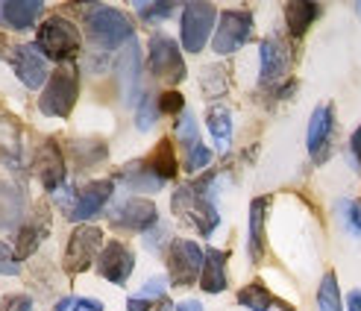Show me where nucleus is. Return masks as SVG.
<instances>
[{
  "instance_id": "a18cd8bd",
  "label": "nucleus",
  "mask_w": 361,
  "mask_h": 311,
  "mask_svg": "<svg viewBox=\"0 0 361 311\" xmlns=\"http://www.w3.org/2000/svg\"><path fill=\"white\" fill-rule=\"evenodd\" d=\"M176 311H203V305L197 303V300H188V303H183V305H176Z\"/></svg>"
},
{
  "instance_id": "37998d69",
  "label": "nucleus",
  "mask_w": 361,
  "mask_h": 311,
  "mask_svg": "<svg viewBox=\"0 0 361 311\" xmlns=\"http://www.w3.org/2000/svg\"><path fill=\"white\" fill-rule=\"evenodd\" d=\"M350 156H353V161H355V168L361 171V126L350 135Z\"/></svg>"
},
{
  "instance_id": "49530a36",
  "label": "nucleus",
  "mask_w": 361,
  "mask_h": 311,
  "mask_svg": "<svg viewBox=\"0 0 361 311\" xmlns=\"http://www.w3.org/2000/svg\"><path fill=\"white\" fill-rule=\"evenodd\" d=\"M9 53H12V47H9V39H6L4 32H0V59H4V56H9Z\"/></svg>"
},
{
  "instance_id": "f3484780",
  "label": "nucleus",
  "mask_w": 361,
  "mask_h": 311,
  "mask_svg": "<svg viewBox=\"0 0 361 311\" xmlns=\"http://www.w3.org/2000/svg\"><path fill=\"white\" fill-rule=\"evenodd\" d=\"M42 15H44L42 0H6V4H0V27L24 32L39 21Z\"/></svg>"
},
{
  "instance_id": "b1692460",
  "label": "nucleus",
  "mask_w": 361,
  "mask_h": 311,
  "mask_svg": "<svg viewBox=\"0 0 361 311\" xmlns=\"http://www.w3.org/2000/svg\"><path fill=\"white\" fill-rule=\"evenodd\" d=\"M206 126H209V135L214 141V147H218V153H226L232 144V112L226 106H209Z\"/></svg>"
},
{
  "instance_id": "4be33fe9",
  "label": "nucleus",
  "mask_w": 361,
  "mask_h": 311,
  "mask_svg": "<svg viewBox=\"0 0 361 311\" xmlns=\"http://www.w3.org/2000/svg\"><path fill=\"white\" fill-rule=\"evenodd\" d=\"M0 159H6L12 168L24 161V141H21V126L12 115H0Z\"/></svg>"
},
{
  "instance_id": "f8f14e48",
  "label": "nucleus",
  "mask_w": 361,
  "mask_h": 311,
  "mask_svg": "<svg viewBox=\"0 0 361 311\" xmlns=\"http://www.w3.org/2000/svg\"><path fill=\"white\" fill-rule=\"evenodd\" d=\"M332 141H335V106L320 103L314 115L309 118V130H305V147L314 164H323L332 156Z\"/></svg>"
},
{
  "instance_id": "aec40b11",
  "label": "nucleus",
  "mask_w": 361,
  "mask_h": 311,
  "mask_svg": "<svg viewBox=\"0 0 361 311\" xmlns=\"http://www.w3.org/2000/svg\"><path fill=\"white\" fill-rule=\"evenodd\" d=\"M323 6L314 4V0H291V4H285V27H288V35H291L294 42H300L305 32L312 30V24L320 18Z\"/></svg>"
},
{
  "instance_id": "2eb2a0df",
  "label": "nucleus",
  "mask_w": 361,
  "mask_h": 311,
  "mask_svg": "<svg viewBox=\"0 0 361 311\" xmlns=\"http://www.w3.org/2000/svg\"><path fill=\"white\" fill-rule=\"evenodd\" d=\"M9 62H12V71L15 77L21 80V85L27 88H42L47 85V59L39 53L35 44H15L12 53H9Z\"/></svg>"
},
{
  "instance_id": "cd10ccee",
  "label": "nucleus",
  "mask_w": 361,
  "mask_h": 311,
  "mask_svg": "<svg viewBox=\"0 0 361 311\" xmlns=\"http://www.w3.org/2000/svg\"><path fill=\"white\" fill-rule=\"evenodd\" d=\"M279 300L264 288V282H250L238 291V305L247 311H270Z\"/></svg>"
},
{
  "instance_id": "7c9ffc66",
  "label": "nucleus",
  "mask_w": 361,
  "mask_h": 311,
  "mask_svg": "<svg viewBox=\"0 0 361 311\" xmlns=\"http://www.w3.org/2000/svg\"><path fill=\"white\" fill-rule=\"evenodd\" d=\"M161 118L159 112V97L153 94V91H144L141 100H138V109H135V126L141 133H147L156 126V121Z\"/></svg>"
},
{
  "instance_id": "79ce46f5",
  "label": "nucleus",
  "mask_w": 361,
  "mask_h": 311,
  "mask_svg": "<svg viewBox=\"0 0 361 311\" xmlns=\"http://www.w3.org/2000/svg\"><path fill=\"white\" fill-rule=\"evenodd\" d=\"M32 308V300L24 297V294H15V297H6L0 303V311H30Z\"/></svg>"
},
{
  "instance_id": "a211bd4d",
  "label": "nucleus",
  "mask_w": 361,
  "mask_h": 311,
  "mask_svg": "<svg viewBox=\"0 0 361 311\" xmlns=\"http://www.w3.org/2000/svg\"><path fill=\"white\" fill-rule=\"evenodd\" d=\"M270 200L267 194L264 197H256L250 203V232H247V255L252 264H259L264 259V226H267V212H270Z\"/></svg>"
},
{
  "instance_id": "a19ab883",
  "label": "nucleus",
  "mask_w": 361,
  "mask_h": 311,
  "mask_svg": "<svg viewBox=\"0 0 361 311\" xmlns=\"http://www.w3.org/2000/svg\"><path fill=\"white\" fill-rule=\"evenodd\" d=\"M165 288H168V279H153V282H147L135 297H141V300H161L165 297Z\"/></svg>"
},
{
  "instance_id": "bb28decb",
  "label": "nucleus",
  "mask_w": 361,
  "mask_h": 311,
  "mask_svg": "<svg viewBox=\"0 0 361 311\" xmlns=\"http://www.w3.org/2000/svg\"><path fill=\"white\" fill-rule=\"evenodd\" d=\"M147 164H150V171L161 179V182H171L173 176H176V150H173V144H171V138H161L156 147L150 150V156H147Z\"/></svg>"
},
{
  "instance_id": "f03ea898",
  "label": "nucleus",
  "mask_w": 361,
  "mask_h": 311,
  "mask_svg": "<svg viewBox=\"0 0 361 311\" xmlns=\"http://www.w3.org/2000/svg\"><path fill=\"white\" fill-rule=\"evenodd\" d=\"M35 47L44 59H53L59 65H74V59L82 50V35L77 30V24L65 15H50L47 21L35 32Z\"/></svg>"
},
{
  "instance_id": "f704fd0d",
  "label": "nucleus",
  "mask_w": 361,
  "mask_h": 311,
  "mask_svg": "<svg viewBox=\"0 0 361 311\" xmlns=\"http://www.w3.org/2000/svg\"><path fill=\"white\" fill-rule=\"evenodd\" d=\"M209 164H212V150L206 144H197L194 150H188V159H185L188 173H203V171H209Z\"/></svg>"
},
{
  "instance_id": "7ed1b4c3",
  "label": "nucleus",
  "mask_w": 361,
  "mask_h": 311,
  "mask_svg": "<svg viewBox=\"0 0 361 311\" xmlns=\"http://www.w3.org/2000/svg\"><path fill=\"white\" fill-rule=\"evenodd\" d=\"M80 12L85 15V27L92 42L103 50H115L135 42V27L121 9L106 6V4H92V6H80Z\"/></svg>"
},
{
  "instance_id": "5701e85b",
  "label": "nucleus",
  "mask_w": 361,
  "mask_h": 311,
  "mask_svg": "<svg viewBox=\"0 0 361 311\" xmlns=\"http://www.w3.org/2000/svg\"><path fill=\"white\" fill-rule=\"evenodd\" d=\"M24 194L18 185H9V182H0V229H12L21 224L24 217Z\"/></svg>"
},
{
  "instance_id": "c03bdc74",
  "label": "nucleus",
  "mask_w": 361,
  "mask_h": 311,
  "mask_svg": "<svg viewBox=\"0 0 361 311\" xmlns=\"http://www.w3.org/2000/svg\"><path fill=\"white\" fill-rule=\"evenodd\" d=\"M347 311H361V291H350V297H347Z\"/></svg>"
},
{
  "instance_id": "ea45409f",
  "label": "nucleus",
  "mask_w": 361,
  "mask_h": 311,
  "mask_svg": "<svg viewBox=\"0 0 361 311\" xmlns=\"http://www.w3.org/2000/svg\"><path fill=\"white\" fill-rule=\"evenodd\" d=\"M344 217H347L350 232L361 238V200H347L344 203Z\"/></svg>"
},
{
  "instance_id": "6ab92c4d",
  "label": "nucleus",
  "mask_w": 361,
  "mask_h": 311,
  "mask_svg": "<svg viewBox=\"0 0 361 311\" xmlns=\"http://www.w3.org/2000/svg\"><path fill=\"white\" fill-rule=\"evenodd\" d=\"M226 262H229L226 250L206 247V262H203V273H200V288L206 294H224L226 291V285H229Z\"/></svg>"
},
{
  "instance_id": "dca6fc26",
  "label": "nucleus",
  "mask_w": 361,
  "mask_h": 311,
  "mask_svg": "<svg viewBox=\"0 0 361 311\" xmlns=\"http://www.w3.org/2000/svg\"><path fill=\"white\" fill-rule=\"evenodd\" d=\"M133 267H135V252L130 247H126L123 241H106L100 259H97V273L106 282L126 285Z\"/></svg>"
},
{
  "instance_id": "72a5a7b5",
  "label": "nucleus",
  "mask_w": 361,
  "mask_h": 311,
  "mask_svg": "<svg viewBox=\"0 0 361 311\" xmlns=\"http://www.w3.org/2000/svg\"><path fill=\"white\" fill-rule=\"evenodd\" d=\"M176 138H179V144H185L188 150H194L197 144H200V130H197V121L191 112H183L176 118Z\"/></svg>"
},
{
  "instance_id": "412c9836",
  "label": "nucleus",
  "mask_w": 361,
  "mask_h": 311,
  "mask_svg": "<svg viewBox=\"0 0 361 311\" xmlns=\"http://www.w3.org/2000/svg\"><path fill=\"white\" fill-rule=\"evenodd\" d=\"M118 71H121V88H123V100L126 103H133L138 97V80L144 74V68H141V50L138 44H126V53L118 59ZM141 100V97H138Z\"/></svg>"
},
{
  "instance_id": "393cba45",
  "label": "nucleus",
  "mask_w": 361,
  "mask_h": 311,
  "mask_svg": "<svg viewBox=\"0 0 361 311\" xmlns=\"http://www.w3.org/2000/svg\"><path fill=\"white\" fill-rule=\"evenodd\" d=\"M121 176H123V182H126V185H130L133 191H150V194H156V191L165 188V182H161V179L150 171L147 159L130 161V164H126V168L121 171Z\"/></svg>"
},
{
  "instance_id": "473e14b6",
  "label": "nucleus",
  "mask_w": 361,
  "mask_h": 311,
  "mask_svg": "<svg viewBox=\"0 0 361 311\" xmlns=\"http://www.w3.org/2000/svg\"><path fill=\"white\" fill-rule=\"evenodd\" d=\"M133 9L141 15V21L161 24V21H168V18H171L179 6H176V4H159V0H150V4H133Z\"/></svg>"
},
{
  "instance_id": "e433bc0d",
  "label": "nucleus",
  "mask_w": 361,
  "mask_h": 311,
  "mask_svg": "<svg viewBox=\"0 0 361 311\" xmlns=\"http://www.w3.org/2000/svg\"><path fill=\"white\" fill-rule=\"evenodd\" d=\"M159 112L161 115H183L185 112V100L179 91H161L159 94Z\"/></svg>"
},
{
  "instance_id": "c9c22d12",
  "label": "nucleus",
  "mask_w": 361,
  "mask_h": 311,
  "mask_svg": "<svg viewBox=\"0 0 361 311\" xmlns=\"http://www.w3.org/2000/svg\"><path fill=\"white\" fill-rule=\"evenodd\" d=\"M53 311H103V303H97L92 297H65L56 303Z\"/></svg>"
},
{
  "instance_id": "2f4dec72",
  "label": "nucleus",
  "mask_w": 361,
  "mask_h": 311,
  "mask_svg": "<svg viewBox=\"0 0 361 311\" xmlns=\"http://www.w3.org/2000/svg\"><path fill=\"white\" fill-rule=\"evenodd\" d=\"M74 153L80 159V164H77L80 171L82 168H92V164H97V161L106 159V147H103V144L100 141H88V138H77L74 141Z\"/></svg>"
},
{
  "instance_id": "423d86ee",
  "label": "nucleus",
  "mask_w": 361,
  "mask_h": 311,
  "mask_svg": "<svg viewBox=\"0 0 361 311\" xmlns=\"http://www.w3.org/2000/svg\"><path fill=\"white\" fill-rule=\"evenodd\" d=\"M218 9L212 4H185L183 6V21H179V39L188 53H200L209 39H214V24H218Z\"/></svg>"
},
{
  "instance_id": "6e6552de",
  "label": "nucleus",
  "mask_w": 361,
  "mask_h": 311,
  "mask_svg": "<svg viewBox=\"0 0 361 311\" xmlns=\"http://www.w3.org/2000/svg\"><path fill=\"white\" fill-rule=\"evenodd\" d=\"M147 53H150V74L161 83L168 85H176L185 80V59H183V50H179V44L173 39H168V35H150L147 42Z\"/></svg>"
},
{
  "instance_id": "ddd939ff",
  "label": "nucleus",
  "mask_w": 361,
  "mask_h": 311,
  "mask_svg": "<svg viewBox=\"0 0 361 311\" xmlns=\"http://www.w3.org/2000/svg\"><path fill=\"white\" fill-rule=\"evenodd\" d=\"M32 176L39 179L47 191L65 188V176H68L65 156H62V147L53 138L42 141V147L35 150V156H32Z\"/></svg>"
},
{
  "instance_id": "c756f323",
  "label": "nucleus",
  "mask_w": 361,
  "mask_h": 311,
  "mask_svg": "<svg viewBox=\"0 0 361 311\" xmlns=\"http://www.w3.org/2000/svg\"><path fill=\"white\" fill-rule=\"evenodd\" d=\"M200 88H203V94L209 100L224 97L229 91V71H226V65H206L203 77H200Z\"/></svg>"
},
{
  "instance_id": "20e7f679",
  "label": "nucleus",
  "mask_w": 361,
  "mask_h": 311,
  "mask_svg": "<svg viewBox=\"0 0 361 311\" xmlns=\"http://www.w3.org/2000/svg\"><path fill=\"white\" fill-rule=\"evenodd\" d=\"M77 97H80L77 65H59L39 97V112L47 118H68L71 109L77 106Z\"/></svg>"
},
{
  "instance_id": "4468645a",
  "label": "nucleus",
  "mask_w": 361,
  "mask_h": 311,
  "mask_svg": "<svg viewBox=\"0 0 361 311\" xmlns=\"http://www.w3.org/2000/svg\"><path fill=\"white\" fill-rule=\"evenodd\" d=\"M109 221H112V226L147 235L159 224V212L150 200L130 197V200H123V203H118V209H109Z\"/></svg>"
},
{
  "instance_id": "0eeeda50",
  "label": "nucleus",
  "mask_w": 361,
  "mask_h": 311,
  "mask_svg": "<svg viewBox=\"0 0 361 311\" xmlns=\"http://www.w3.org/2000/svg\"><path fill=\"white\" fill-rule=\"evenodd\" d=\"M252 27H256V18H252L250 9H226L218 18V30H214V39H212V50L218 56H232L235 50H241L250 35Z\"/></svg>"
},
{
  "instance_id": "de8ad7c7",
  "label": "nucleus",
  "mask_w": 361,
  "mask_h": 311,
  "mask_svg": "<svg viewBox=\"0 0 361 311\" xmlns=\"http://www.w3.org/2000/svg\"><path fill=\"white\" fill-rule=\"evenodd\" d=\"M282 311H294V308H291V305H285V308H282Z\"/></svg>"
},
{
  "instance_id": "9b49d317",
  "label": "nucleus",
  "mask_w": 361,
  "mask_h": 311,
  "mask_svg": "<svg viewBox=\"0 0 361 311\" xmlns=\"http://www.w3.org/2000/svg\"><path fill=\"white\" fill-rule=\"evenodd\" d=\"M112 191H115L112 179H100V182H88V185H80L74 194H71L68 203H62L68 221H74V224L92 221V217L100 214L106 209V203L112 200Z\"/></svg>"
},
{
  "instance_id": "58836bf2",
  "label": "nucleus",
  "mask_w": 361,
  "mask_h": 311,
  "mask_svg": "<svg viewBox=\"0 0 361 311\" xmlns=\"http://www.w3.org/2000/svg\"><path fill=\"white\" fill-rule=\"evenodd\" d=\"M126 308H130V311H173V303L168 297H161V300L130 297V300H126Z\"/></svg>"
},
{
  "instance_id": "a878e982",
  "label": "nucleus",
  "mask_w": 361,
  "mask_h": 311,
  "mask_svg": "<svg viewBox=\"0 0 361 311\" xmlns=\"http://www.w3.org/2000/svg\"><path fill=\"white\" fill-rule=\"evenodd\" d=\"M47 221L44 217H30V221L18 229V241H15V255L18 259H30V255L42 247V241L47 238Z\"/></svg>"
},
{
  "instance_id": "4c0bfd02",
  "label": "nucleus",
  "mask_w": 361,
  "mask_h": 311,
  "mask_svg": "<svg viewBox=\"0 0 361 311\" xmlns=\"http://www.w3.org/2000/svg\"><path fill=\"white\" fill-rule=\"evenodd\" d=\"M21 273V259L15 255L12 247L0 241V276H18Z\"/></svg>"
},
{
  "instance_id": "1a4fd4ad",
  "label": "nucleus",
  "mask_w": 361,
  "mask_h": 311,
  "mask_svg": "<svg viewBox=\"0 0 361 311\" xmlns=\"http://www.w3.org/2000/svg\"><path fill=\"white\" fill-rule=\"evenodd\" d=\"M103 229L92 226V224H82L71 232L68 238V247H65V270L74 276V273L88 270L103 252Z\"/></svg>"
},
{
  "instance_id": "9d476101",
  "label": "nucleus",
  "mask_w": 361,
  "mask_h": 311,
  "mask_svg": "<svg viewBox=\"0 0 361 311\" xmlns=\"http://www.w3.org/2000/svg\"><path fill=\"white\" fill-rule=\"evenodd\" d=\"M259 85L262 88H276L291 68V44L285 35L274 32L259 44Z\"/></svg>"
},
{
  "instance_id": "c85d7f7f",
  "label": "nucleus",
  "mask_w": 361,
  "mask_h": 311,
  "mask_svg": "<svg viewBox=\"0 0 361 311\" xmlns=\"http://www.w3.org/2000/svg\"><path fill=\"white\" fill-rule=\"evenodd\" d=\"M317 311H344V300H341V285L335 270H326L317 288Z\"/></svg>"
},
{
  "instance_id": "f257e3e1",
  "label": "nucleus",
  "mask_w": 361,
  "mask_h": 311,
  "mask_svg": "<svg viewBox=\"0 0 361 311\" xmlns=\"http://www.w3.org/2000/svg\"><path fill=\"white\" fill-rule=\"evenodd\" d=\"M218 173L209 171L206 176L188 182V185H179L173 191V212L183 217L188 226H194L203 238H209L221 224V212L214 206V191H218Z\"/></svg>"
},
{
  "instance_id": "39448f33",
  "label": "nucleus",
  "mask_w": 361,
  "mask_h": 311,
  "mask_svg": "<svg viewBox=\"0 0 361 311\" xmlns=\"http://www.w3.org/2000/svg\"><path fill=\"white\" fill-rule=\"evenodd\" d=\"M206 262V250L200 244H194L191 238H171L168 252H165V264L171 273V285L176 288H188L194 282H200Z\"/></svg>"
}]
</instances>
